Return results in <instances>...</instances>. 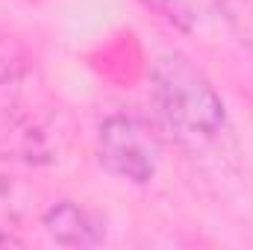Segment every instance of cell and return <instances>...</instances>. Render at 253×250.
<instances>
[{"instance_id":"2","label":"cell","mask_w":253,"mask_h":250,"mask_svg":"<svg viewBox=\"0 0 253 250\" xmlns=\"http://www.w3.org/2000/svg\"><path fill=\"white\" fill-rule=\"evenodd\" d=\"M94 150L103 171L132 186H147L162 159L156 132L132 115H109L97 129Z\"/></svg>"},{"instance_id":"1","label":"cell","mask_w":253,"mask_h":250,"mask_svg":"<svg viewBox=\"0 0 253 250\" xmlns=\"http://www.w3.org/2000/svg\"><path fill=\"white\" fill-rule=\"evenodd\" d=\"M150 91L165 129L183 147H212L227 132V109L221 94L186 56H159L150 71Z\"/></svg>"},{"instance_id":"5","label":"cell","mask_w":253,"mask_h":250,"mask_svg":"<svg viewBox=\"0 0 253 250\" xmlns=\"http://www.w3.org/2000/svg\"><path fill=\"white\" fill-rule=\"evenodd\" d=\"M21 245H24L21 239H15L9 233H0V248H21Z\"/></svg>"},{"instance_id":"4","label":"cell","mask_w":253,"mask_h":250,"mask_svg":"<svg viewBox=\"0 0 253 250\" xmlns=\"http://www.w3.org/2000/svg\"><path fill=\"white\" fill-rule=\"evenodd\" d=\"M147 9H153V12H159L162 18H168V21H174V24H186V12L180 9V0H141Z\"/></svg>"},{"instance_id":"3","label":"cell","mask_w":253,"mask_h":250,"mask_svg":"<svg viewBox=\"0 0 253 250\" xmlns=\"http://www.w3.org/2000/svg\"><path fill=\"white\" fill-rule=\"evenodd\" d=\"M42 227L56 245H65V248H94L106 239V221L97 212H91L74 200L53 203L44 212Z\"/></svg>"}]
</instances>
